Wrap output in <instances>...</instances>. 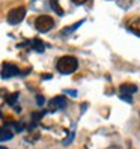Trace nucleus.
<instances>
[{
    "mask_svg": "<svg viewBox=\"0 0 140 149\" xmlns=\"http://www.w3.org/2000/svg\"><path fill=\"white\" fill-rule=\"evenodd\" d=\"M2 149H6V148H5V146H2Z\"/></svg>",
    "mask_w": 140,
    "mask_h": 149,
    "instance_id": "dca6fc26",
    "label": "nucleus"
},
{
    "mask_svg": "<svg viewBox=\"0 0 140 149\" xmlns=\"http://www.w3.org/2000/svg\"><path fill=\"white\" fill-rule=\"evenodd\" d=\"M78 68V60L74 56H62L57 60V69L60 74H72Z\"/></svg>",
    "mask_w": 140,
    "mask_h": 149,
    "instance_id": "f257e3e1",
    "label": "nucleus"
},
{
    "mask_svg": "<svg viewBox=\"0 0 140 149\" xmlns=\"http://www.w3.org/2000/svg\"><path fill=\"white\" fill-rule=\"evenodd\" d=\"M81 23H83V21H78V23H75V24H72V26H71V27H65V29L62 30V32H63V35H68V33H71L72 30H75L77 27H80V24H81Z\"/></svg>",
    "mask_w": 140,
    "mask_h": 149,
    "instance_id": "9b49d317",
    "label": "nucleus"
},
{
    "mask_svg": "<svg viewBox=\"0 0 140 149\" xmlns=\"http://www.w3.org/2000/svg\"><path fill=\"white\" fill-rule=\"evenodd\" d=\"M72 2L75 3V5H83V3H86L87 0H72Z\"/></svg>",
    "mask_w": 140,
    "mask_h": 149,
    "instance_id": "4468645a",
    "label": "nucleus"
},
{
    "mask_svg": "<svg viewBox=\"0 0 140 149\" xmlns=\"http://www.w3.org/2000/svg\"><path fill=\"white\" fill-rule=\"evenodd\" d=\"M18 96H20L18 92H14V93H11V95H8V96H6L8 104H9V106H15V104H17V100H18Z\"/></svg>",
    "mask_w": 140,
    "mask_h": 149,
    "instance_id": "1a4fd4ad",
    "label": "nucleus"
},
{
    "mask_svg": "<svg viewBox=\"0 0 140 149\" xmlns=\"http://www.w3.org/2000/svg\"><path fill=\"white\" fill-rule=\"evenodd\" d=\"M12 136H14V133L11 131V128L9 127H3L2 133H0V140H2V142H6V140H11Z\"/></svg>",
    "mask_w": 140,
    "mask_h": 149,
    "instance_id": "6e6552de",
    "label": "nucleus"
},
{
    "mask_svg": "<svg viewBox=\"0 0 140 149\" xmlns=\"http://www.w3.org/2000/svg\"><path fill=\"white\" fill-rule=\"evenodd\" d=\"M68 93L71 95V96H75V95H77V93H75V91H68Z\"/></svg>",
    "mask_w": 140,
    "mask_h": 149,
    "instance_id": "2eb2a0df",
    "label": "nucleus"
},
{
    "mask_svg": "<svg viewBox=\"0 0 140 149\" xmlns=\"http://www.w3.org/2000/svg\"><path fill=\"white\" fill-rule=\"evenodd\" d=\"M36 101H38V104H39V106H42V104H44V98H42L41 95H38V96H36Z\"/></svg>",
    "mask_w": 140,
    "mask_h": 149,
    "instance_id": "ddd939ff",
    "label": "nucleus"
},
{
    "mask_svg": "<svg viewBox=\"0 0 140 149\" xmlns=\"http://www.w3.org/2000/svg\"><path fill=\"white\" fill-rule=\"evenodd\" d=\"M119 92L122 95H127V96H131L133 93L137 92V86L133 84V83H122L119 86Z\"/></svg>",
    "mask_w": 140,
    "mask_h": 149,
    "instance_id": "0eeeda50",
    "label": "nucleus"
},
{
    "mask_svg": "<svg viewBox=\"0 0 140 149\" xmlns=\"http://www.w3.org/2000/svg\"><path fill=\"white\" fill-rule=\"evenodd\" d=\"M50 5H51V8H53V11H56L59 15H63V14H65L62 9H60V6L57 5V2H56V0H51V2H50Z\"/></svg>",
    "mask_w": 140,
    "mask_h": 149,
    "instance_id": "f8f14e48",
    "label": "nucleus"
},
{
    "mask_svg": "<svg viewBox=\"0 0 140 149\" xmlns=\"http://www.w3.org/2000/svg\"><path fill=\"white\" fill-rule=\"evenodd\" d=\"M24 17H26V8L24 6H17V8H12V9L8 12L6 20L9 24H18V23L23 21Z\"/></svg>",
    "mask_w": 140,
    "mask_h": 149,
    "instance_id": "f03ea898",
    "label": "nucleus"
},
{
    "mask_svg": "<svg viewBox=\"0 0 140 149\" xmlns=\"http://www.w3.org/2000/svg\"><path fill=\"white\" fill-rule=\"evenodd\" d=\"M20 74V69L17 68L15 65H11V63H3V68H2V78L6 80V78H11V77H15Z\"/></svg>",
    "mask_w": 140,
    "mask_h": 149,
    "instance_id": "39448f33",
    "label": "nucleus"
},
{
    "mask_svg": "<svg viewBox=\"0 0 140 149\" xmlns=\"http://www.w3.org/2000/svg\"><path fill=\"white\" fill-rule=\"evenodd\" d=\"M127 29L133 32L134 35H137V36H140V15L130 17L127 20Z\"/></svg>",
    "mask_w": 140,
    "mask_h": 149,
    "instance_id": "20e7f679",
    "label": "nucleus"
},
{
    "mask_svg": "<svg viewBox=\"0 0 140 149\" xmlns=\"http://www.w3.org/2000/svg\"><path fill=\"white\" fill-rule=\"evenodd\" d=\"M65 106H66V98L62 95H59V96H56V98H53L50 101V110H60Z\"/></svg>",
    "mask_w": 140,
    "mask_h": 149,
    "instance_id": "423d86ee",
    "label": "nucleus"
},
{
    "mask_svg": "<svg viewBox=\"0 0 140 149\" xmlns=\"http://www.w3.org/2000/svg\"><path fill=\"white\" fill-rule=\"evenodd\" d=\"M35 27H36V30L45 33V32H48L54 27V20L48 15H41L35 20Z\"/></svg>",
    "mask_w": 140,
    "mask_h": 149,
    "instance_id": "7ed1b4c3",
    "label": "nucleus"
},
{
    "mask_svg": "<svg viewBox=\"0 0 140 149\" xmlns=\"http://www.w3.org/2000/svg\"><path fill=\"white\" fill-rule=\"evenodd\" d=\"M32 48L41 53V51H44V44H42L39 39H33V41H32Z\"/></svg>",
    "mask_w": 140,
    "mask_h": 149,
    "instance_id": "9d476101",
    "label": "nucleus"
}]
</instances>
